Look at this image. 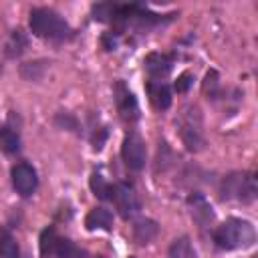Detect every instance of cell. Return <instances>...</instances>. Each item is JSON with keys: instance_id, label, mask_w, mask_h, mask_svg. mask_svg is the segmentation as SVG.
Masks as SVG:
<instances>
[{"instance_id": "obj_20", "label": "cell", "mask_w": 258, "mask_h": 258, "mask_svg": "<svg viewBox=\"0 0 258 258\" xmlns=\"http://www.w3.org/2000/svg\"><path fill=\"white\" fill-rule=\"evenodd\" d=\"M218 87H220V81H218V73L216 71H210L206 75V81H204V91L210 95V97H216L218 93Z\"/></svg>"}, {"instance_id": "obj_17", "label": "cell", "mask_w": 258, "mask_h": 258, "mask_svg": "<svg viewBox=\"0 0 258 258\" xmlns=\"http://www.w3.org/2000/svg\"><path fill=\"white\" fill-rule=\"evenodd\" d=\"M0 258H20L18 244L6 228H0Z\"/></svg>"}, {"instance_id": "obj_21", "label": "cell", "mask_w": 258, "mask_h": 258, "mask_svg": "<svg viewBox=\"0 0 258 258\" xmlns=\"http://www.w3.org/2000/svg\"><path fill=\"white\" fill-rule=\"evenodd\" d=\"M191 85H194V75H191V73H183V75H179V79L175 81V91H177V93H187Z\"/></svg>"}, {"instance_id": "obj_5", "label": "cell", "mask_w": 258, "mask_h": 258, "mask_svg": "<svg viewBox=\"0 0 258 258\" xmlns=\"http://www.w3.org/2000/svg\"><path fill=\"white\" fill-rule=\"evenodd\" d=\"M179 133L189 151H200L206 145L204 131H202V115L198 107H187L179 115Z\"/></svg>"}, {"instance_id": "obj_2", "label": "cell", "mask_w": 258, "mask_h": 258, "mask_svg": "<svg viewBox=\"0 0 258 258\" xmlns=\"http://www.w3.org/2000/svg\"><path fill=\"white\" fill-rule=\"evenodd\" d=\"M30 30L36 36L54 40V42H62V40L71 38V34H73L67 20L50 8H34L30 12Z\"/></svg>"}, {"instance_id": "obj_6", "label": "cell", "mask_w": 258, "mask_h": 258, "mask_svg": "<svg viewBox=\"0 0 258 258\" xmlns=\"http://www.w3.org/2000/svg\"><path fill=\"white\" fill-rule=\"evenodd\" d=\"M109 200H113L115 208L119 210V214L125 220L131 218V216H135L139 212V208H141L139 198H137L135 189L129 183H115L113 189H111V198Z\"/></svg>"}, {"instance_id": "obj_23", "label": "cell", "mask_w": 258, "mask_h": 258, "mask_svg": "<svg viewBox=\"0 0 258 258\" xmlns=\"http://www.w3.org/2000/svg\"><path fill=\"white\" fill-rule=\"evenodd\" d=\"M0 73H2V67H0Z\"/></svg>"}, {"instance_id": "obj_13", "label": "cell", "mask_w": 258, "mask_h": 258, "mask_svg": "<svg viewBox=\"0 0 258 258\" xmlns=\"http://www.w3.org/2000/svg\"><path fill=\"white\" fill-rule=\"evenodd\" d=\"M147 95H149V101L157 109H167L171 105V91L163 81H149L147 83Z\"/></svg>"}, {"instance_id": "obj_18", "label": "cell", "mask_w": 258, "mask_h": 258, "mask_svg": "<svg viewBox=\"0 0 258 258\" xmlns=\"http://www.w3.org/2000/svg\"><path fill=\"white\" fill-rule=\"evenodd\" d=\"M20 147V137H18V131H14L12 127H2L0 129V151L4 153H14L18 151Z\"/></svg>"}, {"instance_id": "obj_3", "label": "cell", "mask_w": 258, "mask_h": 258, "mask_svg": "<svg viewBox=\"0 0 258 258\" xmlns=\"http://www.w3.org/2000/svg\"><path fill=\"white\" fill-rule=\"evenodd\" d=\"M256 177L250 171H234L228 173L220 183V198L234 202H254L256 198Z\"/></svg>"}, {"instance_id": "obj_12", "label": "cell", "mask_w": 258, "mask_h": 258, "mask_svg": "<svg viewBox=\"0 0 258 258\" xmlns=\"http://www.w3.org/2000/svg\"><path fill=\"white\" fill-rule=\"evenodd\" d=\"M85 226H87V230H105V232H109L111 228H113V214L107 210V208H93L89 214H87V218H85Z\"/></svg>"}, {"instance_id": "obj_1", "label": "cell", "mask_w": 258, "mask_h": 258, "mask_svg": "<svg viewBox=\"0 0 258 258\" xmlns=\"http://www.w3.org/2000/svg\"><path fill=\"white\" fill-rule=\"evenodd\" d=\"M212 240H214L216 248L226 250V252L238 250V248H248L256 242V230L248 220L230 218L214 230Z\"/></svg>"}, {"instance_id": "obj_10", "label": "cell", "mask_w": 258, "mask_h": 258, "mask_svg": "<svg viewBox=\"0 0 258 258\" xmlns=\"http://www.w3.org/2000/svg\"><path fill=\"white\" fill-rule=\"evenodd\" d=\"M171 69H173V56L171 54L151 52L145 56V71L149 73V77H153V81L167 77Z\"/></svg>"}, {"instance_id": "obj_14", "label": "cell", "mask_w": 258, "mask_h": 258, "mask_svg": "<svg viewBox=\"0 0 258 258\" xmlns=\"http://www.w3.org/2000/svg\"><path fill=\"white\" fill-rule=\"evenodd\" d=\"M159 232V226L155 220H149V218H141L133 224V240L137 244H149Z\"/></svg>"}, {"instance_id": "obj_11", "label": "cell", "mask_w": 258, "mask_h": 258, "mask_svg": "<svg viewBox=\"0 0 258 258\" xmlns=\"http://www.w3.org/2000/svg\"><path fill=\"white\" fill-rule=\"evenodd\" d=\"M187 204H189V210H191V218H194L202 228L214 222V210H212V206L208 204V200H206L204 196L194 194V196H189Z\"/></svg>"}, {"instance_id": "obj_22", "label": "cell", "mask_w": 258, "mask_h": 258, "mask_svg": "<svg viewBox=\"0 0 258 258\" xmlns=\"http://www.w3.org/2000/svg\"><path fill=\"white\" fill-rule=\"evenodd\" d=\"M97 258H103V256H97Z\"/></svg>"}, {"instance_id": "obj_4", "label": "cell", "mask_w": 258, "mask_h": 258, "mask_svg": "<svg viewBox=\"0 0 258 258\" xmlns=\"http://www.w3.org/2000/svg\"><path fill=\"white\" fill-rule=\"evenodd\" d=\"M40 252L42 256H58V258H85L87 252L79 248L69 238L56 234L54 228H46L40 234Z\"/></svg>"}, {"instance_id": "obj_9", "label": "cell", "mask_w": 258, "mask_h": 258, "mask_svg": "<svg viewBox=\"0 0 258 258\" xmlns=\"http://www.w3.org/2000/svg\"><path fill=\"white\" fill-rule=\"evenodd\" d=\"M115 103H117V111L121 115V119L125 123H135L139 119V105L137 99L133 97V93L125 87L123 81L115 83Z\"/></svg>"}, {"instance_id": "obj_7", "label": "cell", "mask_w": 258, "mask_h": 258, "mask_svg": "<svg viewBox=\"0 0 258 258\" xmlns=\"http://www.w3.org/2000/svg\"><path fill=\"white\" fill-rule=\"evenodd\" d=\"M145 155H147V151H145L143 139L137 133H129L121 145V157H123L125 165L133 171H139L145 167Z\"/></svg>"}, {"instance_id": "obj_15", "label": "cell", "mask_w": 258, "mask_h": 258, "mask_svg": "<svg viewBox=\"0 0 258 258\" xmlns=\"http://www.w3.org/2000/svg\"><path fill=\"white\" fill-rule=\"evenodd\" d=\"M26 48H28V38H26V34H24L20 28L12 30V34L8 36V40H6V44H4L6 56L16 58V56H20Z\"/></svg>"}, {"instance_id": "obj_19", "label": "cell", "mask_w": 258, "mask_h": 258, "mask_svg": "<svg viewBox=\"0 0 258 258\" xmlns=\"http://www.w3.org/2000/svg\"><path fill=\"white\" fill-rule=\"evenodd\" d=\"M91 189H93V194H95L97 198H101V200H109V198H111L113 183H109L99 171H95V173L91 175Z\"/></svg>"}, {"instance_id": "obj_8", "label": "cell", "mask_w": 258, "mask_h": 258, "mask_svg": "<svg viewBox=\"0 0 258 258\" xmlns=\"http://www.w3.org/2000/svg\"><path fill=\"white\" fill-rule=\"evenodd\" d=\"M10 179H12V187L16 189V194L20 196H30L36 185H38V175H36V169L26 163V161H20L16 165H12L10 169Z\"/></svg>"}, {"instance_id": "obj_16", "label": "cell", "mask_w": 258, "mask_h": 258, "mask_svg": "<svg viewBox=\"0 0 258 258\" xmlns=\"http://www.w3.org/2000/svg\"><path fill=\"white\" fill-rule=\"evenodd\" d=\"M167 258H196V250H194L191 240L187 236L175 238L167 250Z\"/></svg>"}]
</instances>
